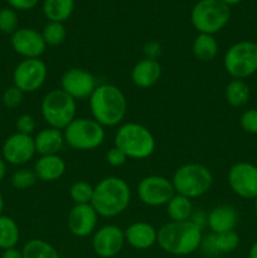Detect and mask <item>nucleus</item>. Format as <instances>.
Returning a JSON list of instances; mask_svg holds the SVG:
<instances>
[{
	"mask_svg": "<svg viewBox=\"0 0 257 258\" xmlns=\"http://www.w3.org/2000/svg\"><path fill=\"white\" fill-rule=\"evenodd\" d=\"M115 146L130 159L143 160L153 155L155 150V139L144 125L127 122L120 126L115 135Z\"/></svg>",
	"mask_w": 257,
	"mask_h": 258,
	"instance_id": "20e7f679",
	"label": "nucleus"
},
{
	"mask_svg": "<svg viewBox=\"0 0 257 258\" xmlns=\"http://www.w3.org/2000/svg\"><path fill=\"white\" fill-rule=\"evenodd\" d=\"M24 258H59L57 249L43 239H30L23 247Z\"/></svg>",
	"mask_w": 257,
	"mask_h": 258,
	"instance_id": "c85d7f7f",
	"label": "nucleus"
},
{
	"mask_svg": "<svg viewBox=\"0 0 257 258\" xmlns=\"http://www.w3.org/2000/svg\"><path fill=\"white\" fill-rule=\"evenodd\" d=\"M191 24L203 34H216L228 24L231 9L219 0H199L191 9Z\"/></svg>",
	"mask_w": 257,
	"mask_h": 258,
	"instance_id": "423d86ee",
	"label": "nucleus"
},
{
	"mask_svg": "<svg viewBox=\"0 0 257 258\" xmlns=\"http://www.w3.org/2000/svg\"><path fill=\"white\" fill-rule=\"evenodd\" d=\"M239 246V237L234 231L224 233H212L202 238L201 247L208 256H217L219 253L233 252Z\"/></svg>",
	"mask_w": 257,
	"mask_h": 258,
	"instance_id": "6ab92c4d",
	"label": "nucleus"
},
{
	"mask_svg": "<svg viewBox=\"0 0 257 258\" xmlns=\"http://www.w3.org/2000/svg\"><path fill=\"white\" fill-rule=\"evenodd\" d=\"M43 39H44L47 45H59L62 44L67 37V30L63 23L58 22H49L43 28Z\"/></svg>",
	"mask_w": 257,
	"mask_h": 258,
	"instance_id": "c756f323",
	"label": "nucleus"
},
{
	"mask_svg": "<svg viewBox=\"0 0 257 258\" xmlns=\"http://www.w3.org/2000/svg\"><path fill=\"white\" fill-rule=\"evenodd\" d=\"M5 174H7V164H5L4 159L0 158V183L4 179Z\"/></svg>",
	"mask_w": 257,
	"mask_h": 258,
	"instance_id": "a19ab883",
	"label": "nucleus"
},
{
	"mask_svg": "<svg viewBox=\"0 0 257 258\" xmlns=\"http://www.w3.org/2000/svg\"><path fill=\"white\" fill-rule=\"evenodd\" d=\"M48 68L39 58H28L19 62L13 72V82L23 93L35 92L44 85Z\"/></svg>",
	"mask_w": 257,
	"mask_h": 258,
	"instance_id": "9d476101",
	"label": "nucleus"
},
{
	"mask_svg": "<svg viewBox=\"0 0 257 258\" xmlns=\"http://www.w3.org/2000/svg\"><path fill=\"white\" fill-rule=\"evenodd\" d=\"M166 212L171 222L189 221L193 216V204L186 197L174 194L173 198L166 204Z\"/></svg>",
	"mask_w": 257,
	"mask_h": 258,
	"instance_id": "a878e982",
	"label": "nucleus"
},
{
	"mask_svg": "<svg viewBox=\"0 0 257 258\" xmlns=\"http://www.w3.org/2000/svg\"><path fill=\"white\" fill-rule=\"evenodd\" d=\"M253 201H254V211H256V213H257V197L253 199Z\"/></svg>",
	"mask_w": 257,
	"mask_h": 258,
	"instance_id": "a18cd8bd",
	"label": "nucleus"
},
{
	"mask_svg": "<svg viewBox=\"0 0 257 258\" xmlns=\"http://www.w3.org/2000/svg\"><path fill=\"white\" fill-rule=\"evenodd\" d=\"M125 241L136 249H148L158 241V231L146 222H136L123 231Z\"/></svg>",
	"mask_w": 257,
	"mask_h": 258,
	"instance_id": "a211bd4d",
	"label": "nucleus"
},
{
	"mask_svg": "<svg viewBox=\"0 0 257 258\" xmlns=\"http://www.w3.org/2000/svg\"><path fill=\"white\" fill-rule=\"evenodd\" d=\"M256 165H257V158H256Z\"/></svg>",
	"mask_w": 257,
	"mask_h": 258,
	"instance_id": "49530a36",
	"label": "nucleus"
},
{
	"mask_svg": "<svg viewBox=\"0 0 257 258\" xmlns=\"http://www.w3.org/2000/svg\"><path fill=\"white\" fill-rule=\"evenodd\" d=\"M3 208H4V199H3V196H2V193H0V216H2Z\"/></svg>",
	"mask_w": 257,
	"mask_h": 258,
	"instance_id": "c03bdc74",
	"label": "nucleus"
},
{
	"mask_svg": "<svg viewBox=\"0 0 257 258\" xmlns=\"http://www.w3.org/2000/svg\"><path fill=\"white\" fill-rule=\"evenodd\" d=\"M238 222V213L236 208L229 204L218 206L209 213L207 218V224L211 228L212 233H224V232L234 231V227Z\"/></svg>",
	"mask_w": 257,
	"mask_h": 258,
	"instance_id": "aec40b11",
	"label": "nucleus"
},
{
	"mask_svg": "<svg viewBox=\"0 0 257 258\" xmlns=\"http://www.w3.org/2000/svg\"><path fill=\"white\" fill-rule=\"evenodd\" d=\"M66 171V163L59 155H43L34 165L37 179L42 181H55L62 178Z\"/></svg>",
	"mask_w": 257,
	"mask_h": 258,
	"instance_id": "4be33fe9",
	"label": "nucleus"
},
{
	"mask_svg": "<svg viewBox=\"0 0 257 258\" xmlns=\"http://www.w3.org/2000/svg\"><path fill=\"white\" fill-rule=\"evenodd\" d=\"M249 258H257V241L254 243H252L251 248H249L248 252Z\"/></svg>",
	"mask_w": 257,
	"mask_h": 258,
	"instance_id": "79ce46f5",
	"label": "nucleus"
},
{
	"mask_svg": "<svg viewBox=\"0 0 257 258\" xmlns=\"http://www.w3.org/2000/svg\"><path fill=\"white\" fill-rule=\"evenodd\" d=\"M226 101L232 107H243L251 97V90L243 80H232L224 90Z\"/></svg>",
	"mask_w": 257,
	"mask_h": 258,
	"instance_id": "bb28decb",
	"label": "nucleus"
},
{
	"mask_svg": "<svg viewBox=\"0 0 257 258\" xmlns=\"http://www.w3.org/2000/svg\"><path fill=\"white\" fill-rule=\"evenodd\" d=\"M239 125L247 134H257V108H249L241 115Z\"/></svg>",
	"mask_w": 257,
	"mask_h": 258,
	"instance_id": "f704fd0d",
	"label": "nucleus"
},
{
	"mask_svg": "<svg viewBox=\"0 0 257 258\" xmlns=\"http://www.w3.org/2000/svg\"><path fill=\"white\" fill-rule=\"evenodd\" d=\"M8 4L15 10H30L35 8L39 0H7Z\"/></svg>",
	"mask_w": 257,
	"mask_h": 258,
	"instance_id": "58836bf2",
	"label": "nucleus"
},
{
	"mask_svg": "<svg viewBox=\"0 0 257 258\" xmlns=\"http://www.w3.org/2000/svg\"><path fill=\"white\" fill-rule=\"evenodd\" d=\"M161 53V45L156 40H150L144 47V54L148 59H158Z\"/></svg>",
	"mask_w": 257,
	"mask_h": 258,
	"instance_id": "4c0bfd02",
	"label": "nucleus"
},
{
	"mask_svg": "<svg viewBox=\"0 0 257 258\" xmlns=\"http://www.w3.org/2000/svg\"><path fill=\"white\" fill-rule=\"evenodd\" d=\"M42 116L49 127L65 130L76 118V100L67 92L59 90H52L44 96L42 101Z\"/></svg>",
	"mask_w": 257,
	"mask_h": 258,
	"instance_id": "0eeeda50",
	"label": "nucleus"
},
{
	"mask_svg": "<svg viewBox=\"0 0 257 258\" xmlns=\"http://www.w3.org/2000/svg\"><path fill=\"white\" fill-rule=\"evenodd\" d=\"M35 151L43 155H57L65 144V135L62 130L47 127L40 130L34 138Z\"/></svg>",
	"mask_w": 257,
	"mask_h": 258,
	"instance_id": "5701e85b",
	"label": "nucleus"
},
{
	"mask_svg": "<svg viewBox=\"0 0 257 258\" xmlns=\"http://www.w3.org/2000/svg\"><path fill=\"white\" fill-rule=\"evenodd\" d=\"M35 144L32 135L15 133L10 135L3 145V159L13 165H23L34 156Z\"/></svg>",
	"mask_w": 257,
	"mask_h": 258,
	"instance_id": "2eb2a0df",
	"label": "nucleus"
},
{
	"mask_svg": "<svg viewBox=\"0 0 257 258\" xmlns=\"http://www.w3.org/2000/svg\"><path fill=\"white\" fill-rule=\"evenodd\" d=\"M35 127H37V122H35V118L32 115H24L19 116L17 120V130L18 133L24 134V135H32L34 133Z\"/></svg>",
	"mask_w": 257,
	"mask_h": 258,
	"instance_id": "c9c22d12",
	"label": "nucleus"
},
{
	"mask_svg": "<svg viewBox=\"0 0 257 258\" xmlns=\"http://www.w3.org/2000/svg\"><path fill=\"white\" fill-rule=\"evenodd\" d=\"M23 95H24V93H23L19 88L15 87V86L8 87L2 96L3 105L8 108L19 107L23 102Z\"/></svg>",
	"mask_w": 257,
	"mask_h": 258,
	"instance_id": "72a5a7b5",
	"label": "nucleus"
},
{
	"mask_svg": "<svg viewBox=\"0 0 257 258\" xmlns=\"http://www.w3.org/2000/svg\"><path fill=\"white\" fill-rule=\"evenodd\" d=\"M90 108L93 120L100 125H118L127 112V100L122 91L115 85H98L90 96Z\"/></svg>",
	"mask_w": 257,
	"mask_h": 258,
	"instance_id": "f257e3e1",
	"label": "nucleus"
},
{
	"mask_svg": "<svg viewBox=\"0 0 257 258\" xmlns=\"http://www.w3.org/2000/svg\"><path fill=\"white\" fill-rule=\"evenodd\" d=\"M202 228L194 222H169L158 231V243L165 252L186 256L201 247Z\"/></svg>",
	"mask_w": 257,
	"mask_h": 258,
	"instance_id": "7ed1b4c3",
	"label": "nucleus"
},
{
	"mask_svg": "<svg viewBox=\"0 0 257 258\" xmlns=\"http://www.w3.org/2000/svg\"><path fill=\"white\" fill-rule=\"evenodd\" d=\"M125 242V233L122 229L113 224H108L101 227L95 232L92 238V248L97 256L111 258L120 253Z\"/></svg>",
	"mask_w": 257,
	"mask_h": 258,
	"instance_id": "4468645a",
	"label": "nucleus"
},
{
	"mask_svg": "<svg viewBox=\"0 0 257 258\" xmlns=\"http://www.w3.org/2000/svg\"><path fill=\"white\" fill-rule=\"evenodd\" d=\"M70 196L76 204H90L93 196V186L87 181H77L70 189Z\"/></svg>",
	"mask_w": 257,
	"mask_h": 258,
	"instance_id": "7c9ffc66",
	"label": "nucleus"
},
{
	"mask_svg": "<svg viewBox=\"0 0 257 258\" xmlns=\"http://www.w3.org/2000/svg\"><path fill=\"white\" fill-rule=\"evenodd\" d=\"M12 47L19 55L28 58H39L45 52L42 33L33 28H20L12 34Z\"/></svg>",
	"mask_w": 257,
	"mask_h": 258,
	"instance_id": "dca6fc26",
	"label": "nucleus"
},
{
	"mask_svg": "<svg viewBox=\"0 0 257 258\" xmlns=\"http://www.w3.org/2000/svg\"><path fill=\"white\" fill-rule=\"evenodd\" d=\"M96 87L95 76L82 68H70L60 77V88L75 100L90 98Z\"/></svg>",
	"mask_w": 257,
	"mask_h": 258,
	"instance_id": "ddd939ff",
	"label": "nucleus"
},
{
	"mask_svg": "<svg viewBox=\"0 0 257 258\" xmlns=\"http://www.w3.org/2000/svg\"><path fill=\"white\" fill-rule=\"evenodd\" d=\"M98 214L90 204H76L67 217V226L76 237H87L96 231Z\"/></svg>",
	"mask_w": 257,
	"mask_h": 258,
	"instance_id": "f3484780",
	"label": "nucleus"
},
{
	"mask_svg": "<svg viewBox=\"0 0 257 258\" xmlns=\"http://www.w3.org/2000/svg\"><path fill=\"white\" fill-rule=\"evenodd\" d=\"M131 201L128 184L118 176H107L93 188L91 206L96 213L105 218H112L123 213Z\"/></svg>",
	"mask_w": 257,
	"mask_h": 258,
	"instance_id": "f03ea898",
	"label": "nucleus"
},
{
	"mask_svg": "<svg viewBox=\"0 0 257 258\" xmlns=\"http://www.w3.org/2000/svg\"><path fill=\"white\" fill-rule=\"evenodd\" d=\"M75 10V0H44L43 14L49 22L63 23L71 18Z\"/></svg>",
	"mask_w": 257,
	"mask_h": 258,
	"instance_id": "b1692460",
	"label": "nucleus"
},
{
	"mask_svg": "<svg viewBox=\"0 0 257 258\" xmlns=\"http://www.w3.org/2000/svg\"><path fill=\"white\" fill-rule=\"evenodd\" d=\"M18 15L14 9L4 8L0 10V32L4 34H13L18 30Z\"/></svg>",
	"mask_w": 257,
	"mask_h": 258,
	"instance_id": "2f4dec72",
	"label": "nucleus"
},
{
	"mask_svg": "<svg viewBox=\"0 0 257 258\" xmlns=\"http://www.w3.org/2000/svg\"><path fill=\"white\" fill-rule=\"evenodd\" d=\"M2 258H24L23 257V253L17 248H10L4 251Z\"/></svg>",
	"mask_w": 257,
	"mask_h": 258,
	"instance_id": "ea45409f",
	"label": "nucleus"
},
{
	"mask_svg": "<svg viewBox=\"0 0 257 258\" xmlns=\"http://www.w3.org/2000/svg\"><path fill=\"white\" fill-rule=\"evenodd\" d=\"M140 201L149 207L166 206L175 194L173 183L159 175H149L141 179L138 185Z\"/></svg>",
	"mask_w": 257,
	"mask_h": 258,
	"instance_id": "9b49d317",
	"label": "nucleus"
},
{
	"mask_svg": "<svg viewBox=\"0 0 257 258\" xmlns=\"http://www.w3.org/2000/svg\"><path fill=\"white\" fill-rule=\"evenodd\" d=\"M65 143L75 150H93L102 145L105 140V130L93 118L76 117L63 130Z\"/></svg>",
	"mask_w": 257,
	"mask_h": 258,
	"instance_id": "1a4fd4ad",
	"label": "nucleus"
},
{
	"mask_svg": "<svg viewBox=\"0 0 257 258\" xmlns=\"http://www.w3.org/2000/svg\"><path fill=\"white\" fill-rule=\"evenodd\" d=\"M171 183L176 194L193 199L208 193L213 184V175L202 164H185L174 173Z\"/></svg>",
	"mask_w": 257,
	"mask_h": 258,
	"instance_id": "39448f33",
	"label": "nucleus"
},
{
	"mask_svg": "<svg viewBox=\"0 0 257 258\" xmlns=\"http://www.w3.org/2000/svg\"><path fill=\"white\" fill-rule=\"evenodd\" d=\"M106 160L110 165L112 166H121L126 163L127 160V156L125 155L123 151H121L120 149H117L116 146L111 148L110 150L106 154Z\"/></svg>",
	"mask_w": 257,
	"mask_h": 258,
	"instance_id": "e433bc0d",
	"label": "nucleus"
},
{
	"mask_svg": "<svg viewBox=\"0 0 257 258\" xmlns=\"http://www.w3.org/2000/svg\"><path fill=\"white\" fill-rule=\"evenodd\" d=\"M219 2L224 3L226 5H228V7H231V5H237L239 4V3H242L243 0H219Z\"/></svg>",
	"mask_w": 257,
	"mask_h": 258,
	"instance_id": "37998d69",
	"label": "nucleus"
},
{
	"mask_svg": "<svg viewBox=\"0 0 257 258\" xmlns=\"http://www.w3.org/2000/svg\"><path fill=\"white\" fill-rule=\"evenodd\" d=\"M226 72L234 80H244L257 72V43L241 40L227 49L223 58Z\"/></svg>",
	"mask_w": 257,
	"mask_h": 258,
	"instance_id": "6e6552de",
	"label": "nucleus"
},
{
	"mask_svg": "<svg viewBox=\"0 0 257 258\" xmlns=\"http://www.w3.org/2000/svg\"><path fill=\"white\" fill-rule=\"evenodd\" d=\"M19 227L10 217L0 216V248L7 249L15 248L19 242Z\"/></svg>",
	"mask_w": 257,
	"mask_h": 258,
	"instance_id": "cd10ccee",
	"label": "nucleus"
},
{
	"mask_svg": "<svg viewBox=\"0 0 257 258\" xmlns=\"http://www.w3.org/2000/svg\"><path fill=\"white\" fill-rule=\"evenodd\" d=\"M37 181V175H35L34 170H29V169H20L17 170L12 176V185L15 189H28L33 186Z\"/></svg>",
	"mask_w": 257,
	"mask_h": 258,
	"instance_id": "473e14b6",
	"label": "nucleus"
},
{
	"mask_svg": "<svg viewBox=\"0 0 257 258\" xmlns=\"http://www.w3.org/2000/svg\"><path fill=\"white\" fill-rule=\"evenodd\" d=\"M193 54L201 62H211L218 54V42L212 34L199 33L193 42Z\"/></svg>",
	"mask_w": 257,
	"mask_h": 258,
	"instance_id": "393cba45",
	"label": "nucleus"
},
{
	"mask_svg": "<svg viewBox=\"0 0 257 258\" xmlns=\"http://www.w3.org/2000/svg\"><path fill=\"white\" fill-rule=\"evenodd\" d=\"M161 76V66L155 59L140 60L131 71V80L139 88H149L155 85Z\"/></svg>",
	"mask_w": 257,
	"mask_h": 258,
	"instance_id": "412c9836",
	"label": "nucleus"
},
{
	"mask_svg": "<svg viewBox=\"0 0 257 258\" xmlns=\"http://www.w3.org/2000/svg\"><path fill=\"white\" fill-rule=\"evenodd\" d=\"M228 184L234 194L243 199L257 197V165L252 163H237L229 169Z\"/></svg>",
	"mask_w": 257,
	"mask_h": 258,
	"instance_id": "f8f14e48",
	"label": "nucleus"
}]
</instances>
